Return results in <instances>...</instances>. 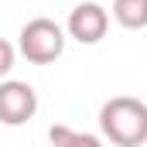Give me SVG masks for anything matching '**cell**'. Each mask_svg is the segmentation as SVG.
Listing matches in <instances>:
<instances>
[{"mask_svg": "<svg viewBox=\"0 0 147 147\" xmlns=\"http://www.w3.org/2000/svg\"><path fill=\"white\" fill-rule=\"evenodd\" d=\"M99 130L116 147L147 144V103L137 96H113L99 110Z\"/></svg>", "mask_w": 147, "mask_h": 147, "instance_id": "1", "label": "cell"}, {"mask_svg": "<svg viewBox=\"0 0 147 147\" xmlns=\"http://www.w3.org/2000/svg\"><path fill=\"white\" fill-rule=\"evenodd\" d=\"M17 48H21V55L28 62L48 65V62L62 58V51H65V31L51 17H31L21 28V34H17Z\"/></svg>", "mask_w": 147, "mask_h": 147, "instance_id": "2", "label": "cell"}, {"mask_svg": "<svg viewBox=\"0 0 147 147\" xmlns=\"http://www.w3.org/2000/svg\"><path fill=\"white\" fill-rule=\"evenodd\" d=\"M38 113V92L31 82L21 79H3L0 82V123L21 127Z\"/></svg>", "mask_w": 147, "mask_h": 147, "instance_id": "3", "label": "cell"}, {"mask_svg": "<svg viewBox=\"0 0 147 147\" xmlns=\"http://www.w3.org/2000/svg\"><path fill=\"white\" fill-rule=\"evenodd\" d=\"M106 28H110V14H106V7H99L96 0H86V3L72 7L69 24H65L69 38H75L79 45H99V41L106 38Z\"/></svg>", "mask_w": 147, "mask_h": 147, "instance_id": "4", "label": "cell"}, {"mask_svg": "<svg viewBox=\"0 0 147 147\" xmlns=\"http://www.w3.org/2000/svg\"><path fill=\"white\" fill-rule=\"evenodd\" d=\"M113 17L127 31L147 28V0H113Z\"/></svg>", "mask_w": 147, "mask_h": 147, "instance_id": "5", "label": "cell"}, {"mask_svg": "<svg viewBox=\"0 0 147 147\" xmlns=\"http://www.w3.org/2000/svg\"><path fill=\"white\" fill-rule=\"evenodd\" d=\"M48 140H51V147H103V140H99L96 134L72 130V127H65V123L48 127Z\"/></svg>", "mask_w": 147, "mask_h": 147, "instance_id": "6", "label": "cell"}, {"mask_svg": "<svg viewBox=\"0 0 147 147\" xmlns=\"http://www.w3.org/2000/svg\"><path fill=\"white\" fill-rule=\"evenodd\" d=\"M14 58H17L14 45L0 38V79H7V75H10V69H14Z\"/></svg>", "mask_w": 147, "mask_h": 147, "instance_id": "7", "label": "cell"}]
</instances>
